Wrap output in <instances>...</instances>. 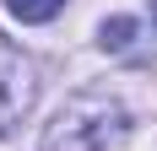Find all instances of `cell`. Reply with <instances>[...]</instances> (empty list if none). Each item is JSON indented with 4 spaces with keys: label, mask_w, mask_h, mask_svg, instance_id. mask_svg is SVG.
<instances>
[{
    "label": "cell",
    "mask_w": 157,
    "mask_h": 151,
    "mask_svg": "<svg viewBox=\"0 0 157 151\" xmlns=\"http://www.w3.org/2000/svg\"><path fill=\"white\" fill-rule=\"evenodd\" d=\"M130 135V113L114 97L81 92L54 113V124L44 130V151H114Z\"/></svg>",
    "instance_id": "6da1fadb"
},
{
    "label": "cell",
    "mask_w": 157,
    "mask_h": 151,
    "mask_svg": "<svg viewBox=\"0 0 157 151\" xmlns=\"http://www.w3.org/2000/svg\"><path fill=\"white\" fill-rule=\"evenodd\" d=\"M27 103H33V70H27V60L0 38V130H11Z\"/></svg>",
    "instance_id": "7a4b0ae2"
},
{
    "label": "cell",
    "mask_w": 157,
    "mask_h": 151,
    "mask_svg": "<svg viewBox=\"0 0 157 151\" xmlns=\"http://www.w3.org/2000/svg\"><path fill=\"white\" fill-rule=\"evenodd\" d=\"M98 43L103 49H130L136 43V16H109V22L98 27Z\"/></svg>",
    "instance_id": "3957f363"
},
{
    "label": "cell",
    "mask_w": 157,
    "mask_h": 151,
    "mask_svg": "<svg viewBox=\"0 0 157 151\" xmlns=\"http://www.w3.org/2000/svg\"><path fill=\"white\" fill-rule=\"evenodd\" d=\"M16 22H49V16L65 11V0H6Z\"/></svg>",
    "instance_id": "277c9868"
},
{
    "label": "cell",
    "mask_w": 157,
    "mask_h": 151,
    "mask_svg": "<svg viewBox=\"0 0 157 151\" xmlns=\"http://www.w3.org/2000/svg\"><path fill=\"white\" fill-rule=\"evenodd\" d=\"M152 22H157V16H152Z\"/></svg>",
    "instance_id": "5b68a950"
}]
</instances>
